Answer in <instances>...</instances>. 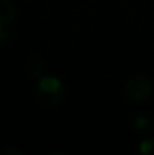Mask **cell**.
Segmentation results:
<instances>
[{"label":"cell","instance_id":"cell-1","mask_svg":"<svg viewBox=\"0 0 154 155\" xmlns=\"http://www.w3.org/2000/svg\"><path fill=\"white\" fill-rule=\"evenodd\" d=\"M38 104L45 109L56 107L64 98V87L63 83L57 78L53 76H42L40 78L35 90Z\"/></svg>","mask_w":154,"mask_h":155},{"label":"cell","instance_id":"cell-2","mask_svg":"<svg viewBox=\"0 0 154 155\" xmlns=\"http://www.w3.org/2000/svg\"><path fill=\"white\" fill-rule=\"evenodd\" d=\"M124 93L134 102H146L153 94V83L147 76L136 75L127 80Z\"/></svg>","mask_w":154,"mask_h":155},{"label":"cell","instance_id":"cell-3","mask_svg":"<svg viewBox=\"0 0 154 155\" xmlns=\"http://www.w3.org/2000/svg\"><path fill=\"white\" fill-rule=\"evenodd\" d=\"M16 16V8L10 0H0V30L10 26Z\"/></svg>","mask_w":154,"mask_h":155},{"label":"cell","instance_id":"cell-4","mask_svg":"<svg viewBox=\"0 0 154 155\" xmlns=\"http://www.w3.org/2000/svg\"><path fill=\"white\" fill-rule=\"evenodd\" d=\"M25 70L33 78H40L44 74L45 70V64H44V60L41 59L37 54H32V56L27 59L26 64H25Z\"/></svg>","mask_w":154,"mask_h":155},{"label":"cell","instance_id":"cell-5","mask_svg":"<svg viewBox=\"0 0 154 155\" xmlns=\"http://www.w3.org/2000/svg\"><path fill=\"white\" fill-rule=\"evenodd\" d=\"M139 150L143 154H150V153L154 154V140H152V139L143 140V142L141 143V146H139Z\"/></svg>","mask_w":154,"mask_h":155},{"label":"cell","instance_id":"cell-6","mask_svg":"<svg viewBox=\"0 0 154 155\" xmlns=\"http://www.w3.org/2000/svg\"><path fill=\"white\" fill-rule=\"evenodd\" d=\"M0 154H16V155H21V153L19 151H14V150H10V148H7V150H2L0 151Z\"/></svg>","mask_w":154,"mask_h":155}]
</instances>
